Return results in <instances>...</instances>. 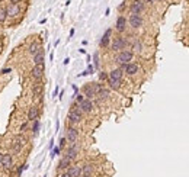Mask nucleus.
Returning a JSON list of instances; mask_svg holds the SVG:
<instances>
[{"label": "nucleus", "mask_w": 189, "mask_h": 177, "mask_svg": "<svg viewBox=\"0 0 189 177\" xmlns=\"http://www.w3.org/2000/svg\"><path fill=\"white\" fill-rule=\"evenodd\" d=\"M93 171H95V166L92 163H87V164L82 166V176H92Z\"/></svg>", "instance_id": "nucleus-19"}, {"label": "nucleus", "mask_w": 189, "mask_h": 177, "mask_svg": "<svg viewBox=\"0 0 189 177\" xmlns=\"http://www.w3.org/2000/svg\"><path fill=\"white\" fill-rule=\"evenodd\" d=\"M145 3H154V0H144Z\"/></svg>", "instance_id": "nucleus-43"}, {"label": "nucleus", "mask_w": 189, "mask_h": 177, "mask_svg": "<svg viewBox=\"0 0 189 177\" xmlns=\"http://www.w3.org/2000/svg\"><path fill=\"white\" fill-rule=\"evenodd\" d=\"M58 90H60V88L56 87V90H54V96H57V94H58Z\"/></svg>", "instance_id": "nucleus-41"}, {"label": "nucleus", "mask_w": 189, "mask_h": 177, "mask_svg": "<svg viewBox=\"0 0 189 177\" xmlns=\"http://www.w3.org/2000/svg\"><path fill=\"white\" fill-rule=\"evenodd\" d=\"M108 73H106V71H100L99 73V80L100 81H105V80H108Z\"/></svg>", "instance_id": "nucleus-32"}, {"label": "nucleus", "mask_w": 189, "mask_h": 177, "mask_svg": "<svg viewBox=\"0 0 189 177\" xmlns=\"http://www.w3.org/2000/svg\"><path fill=\"white\" fill-rule=\"evenodd\" d=\"M82 91H83V96L86 97V99H95L96 97V91L93 90V87H92V83H87V84H84L83 87H82Z\"/></svg>", "instance_id": "nucleus-9"}, {"label": "nucleus", "mask_w": 189, "mask_h": 177, "mask_svg": "<svg viewBox=\"0 0 189 177\" xmlns=\"http://www.w3.org/2000/svg\"><path fill=\"white\" fill-rule=\"evenodd\" d=\"M28 125H29V122H23L22 125H21V131H26V128H28Z\"/></svg>", "instance_id": "nucleus-37"}, {"label": "nucleus", "mask_w": 189, "mask_h": 177, "mask_svg": "<svg viewBox=\"0 0 189 177\" xmlns=\"http://www.w3.org/2000/svg\"><path fill=\"white\" fill-rule=\"evenodd\" d=\"M70 166H71V160L67 158L66 155H64V157L60 160V163H58V170H64V171H66Z\"/></svg>", "instance_id": "nucleus-20"}, {"label": "nucleus", "mask_w": 189, "mask_h": 177, "mask_svg": "<svg viewBox=\"0 0 189 177\" xmlns=\"http://www.w3.org/2000/svg\"><path fill=\"white\" fill-rule=\"evenodd\" d=\"M84 99H86V97H84L83 94H76V103H82Z\"/></svg>", "instance_id": "nucleus-34"}, {"label": "nucleus", "mask_w": 189, "mask_h": 177, "mask_svg": "<svg viewBox=\"0 0 189 177\" xmlns=\"http://www.w3.org/2000/svg\"><path fill=\"white\" fill-rule=\"evenodd\" d=\"M66 173L70 177H80L82 176V167L80 166H70L66 170Z\"/></svg>", "instance_id": "nucleus-17"}, {"label": "nucleus", "mask_w": 189, "mask_h": 177, "mask_svg": "<svg viewBox=\"0 0 189 177\" xmlns=\"http://www.w3.org/2000/svg\"><path fill=\"white\" fill-rule=\"evenodd\" d=\"M119 68H121L122 71H125L128 76H135V74L138 73V66L134 64V63H128V64H125V66H121Z\"/></svg>", "instance_id": "nucleus-11"}, {"label": "nucleus", "mask_w": 189, "mask_h": 177, "mask_svg": "<svg viewBox=\"0 0 189 177\" xmlns=\"http://www.w3.org/2000/svg\"><path fill=\"white\" fill-rule=\"evenodd\" d=\"M93 61H95V67L98 68V67H99V54H98V52L93 54Z\"/></svg>", "instance_id": "nucleus-33"}, {"label": "nucleus", "mask_w": 189, "mask_h": 177, "mask_svg": "<svg viewBox=\"0 0 189 177\" xmlns=\"http://www.w3.org/2000/svg\"><path fill=\"white\" fill-rule=\"evenodd\" d=\"M60 151H61V148H60V147H56V148L53 150V154H51V157H56L57 154H60Z\"/></svg>", "instance_id": "nucleus-36"}, {"label": "nucleus", "mask_w": 189, "mask_h": 177, "mask_svg": "<svg viewBox=\"0 0 189 177\" xmlns=\"http://www.w3.org/2000/svg\"><path fill=\"white\" fill-rule=\"evenodd\" d=\"M41 49H42V46L38 44V42H32V44L29 45V49H28V52H29V54H31V55L33 57L35 54H38V52H39Z\"/></svg>", "instance_id": "nucleus-22"}, {"label": "nucleus", "mask_w": 189, "mask_h": 177, "mask_svg": "<svg viewBox=\"0 0 189 177\" xmlns=\"http://www.w3.org/2000/svg\"><path fill=\"white\" fill-rule=\"evenodd\" d=\"M141 51H143V44L138 39H135L133 44V52H141Z\"/></svg>", "instance_id": "nucleus-27"}, {"label": "nucleus", "mask_w": 189, "mask_h": 177, "mask_svg": "<svg viewBox=\"0 0 189 177\" xmlns=\"http://www.w3.org/2000/svg\"><path fill=\"white\" fill-rule=\"evenodd\" d=\"M67 119L70 123H73V125H76V123H80L82 119H83V112L80 111V109H71V111L68 112V115H67Z\"/></svg>", "instance_id": "nucleus-3"}, {"label": "nucleus", "mask_w": 189, "mask_h": 177, "mask_svg": "<svg viewBox=\"0 0 189 177\" xmlns=\"http://www.w3.org/2000/svg\"><path fill=\"white\" fill-rule=\"evenodd\" d=\"M80 177H92V176H80Z\"/></svg>", "instance_id": "nucleus-45"}, {"label": "nucleus", "mask_w": 189, "mask_h": 177, "mask_svg": "<svg viewBox=\"0 0 189 177\" xmlns=\"http://www.w3.org/2000/svg\"><path fill=\"white\" fill-rule=\"evenodd\" d=\"M143 18H141V15H134L131 13L130 15V18H128V23H130V26L133 28V29H138V28H141L143 26Z\"/></svg>", "instance_id": "nucleus-4"}, {"label": "nucleus", "mask_w": 189, "mask_h": 177, "mask_svg": "<svg viewBox=\"0 0 189 177\" xmlns=\"http://www.w3.org/2000/svg\"><path fill=\"white\" fill-rule=\"evenodd\" d=\"M60 177H70V176H68L67 173H63V174H61V176H60Z\"/></svg>", "instance_id": "nucleus-42"}, {"label": "nucleus", "mask_w": 189, "mask_h": 177, "mask_svg": "<svg viewBox=\"0 0 189 177\" xmlns=\"http://www.w3.org/2000/svg\"><path fill=\"white\" fill-rule=\"evenodd\" d=\"M42 63H44V51L41 49L38 54L33 55V64L36 66V64H42Z\"/></svg>", "instance_id": "nucleus-26"}, {"label": "nucleus", "mask_w": 189, "mask_h": 177, "mask_svg": "<svg viewBox=\"0 0 189 177\" xmlns=\"http://www.w3.org/2000/svg\"><path fill=\"white\" fill-rule=\"evenodd\" d=\"M66 144H67V139H66V136H63V138L60 139V145H58V147H60V148H64Z\"/></svg>", "instance_id": "nucleus-35"}, {"label": "nucleus", "mask_w": 189, "mask_h": 177, "mask_svg": "<svg viewBox=\"0 0 189 177\" xmlns=\"http://www.w3.org/2000/svg\"><path fill=\"white\" fill-rule=\"evenodd\" d=\"M12 3H15V4H18V3H21V1H22V0H10Z\"/></svg>", "instance_id": "nucleus-40"}, {"label": "nucleus", "mask_w": 189, "mask_h": 177, "mask_svg": "<svg viewBox=\"0 0 189 177\" xmlns=\"http://www.w3.org/2000/svg\"><path fill=\"white\" fill-rule=\"evenodd\" d=\"M111 36H112V29H106L105 33H103V36H102V39H100V42H99V45L102 46V48H106V46L109 45V42H111Z\"/></svg>", "instance_id": "nucleus-16"}, {"label": "nucleus", "mask_w": 189, "mask_h": 177, "mask_svg": "<svg viewBox=\"0 0 189 177\" xmlns=\"http://www.w3.org/2000/svg\"><path fill=\"white\" fill-rule=\"evenodd\" d=\"M122 76L124 73L121 68H115V70H112L111 73H108V77L112 78V80H121L122 81Z\"/></svg>", "instance_id": "nucleus-18"}, {"label": "nucleus", "mask_w": 189, "mask_h": 177, "mask_svg": "<svg viewBox=\"0 0 189 177\" xmlns=\"http://www.w3.org/2000/svg\"><path fill=\"white\" fill-rule=\"evenodd\" d=\"M79 151H80V148H79L77 144H70V147L67 148L66 157H67V158H70V160L73 161V160H76V158H77Z\"/></svg>", "instance_id": "nucleus-10"}, {"label": "nucleus", "mask_w": 189, "mask_h": 177, "mask_svg": "<svg viewBox=\"0 0 189 177\" xmlns=\"http://www.w3.org/2000/svg\"><path fill=\"white\" fill-rule=\"evenodd\" d=\"M10 151L12 154H21V151H22V145L19 144V142H16V141H13L10 145Z\"/></svg>", "instance_id": "nucleus-25"}, {"label": "nucleus", "mask_w": 189, "mask_h": 177, "mask_svg": "<svg viewBox=\"0 0 189 177\" xmlns=\"http://www.w3.org/2000/svg\"><path fill=\"white\" fill-rule=\"evenodd\" d=\"M125 46H127V39L121 36V35H118V36H115L113 39H112V44H111V48L113 52H119V51H122L125 49Z\"/></svg>", "instance_id": "nucleus-2"}, {"label": "nucleus", "mask_w": 189, "mask_h": 177, "mask_svg": "<svg viewBox=\"0 0 189 177\" xmlns=\"http://www.w3.org/2000/svg\"><path fill=\"white\" fill-rule=\"evenodd\" d=\"M15 141L16 142H19V144L22 145H26V142H28V139H26V136L23 135V133H19V135H16V138H15Z\"/></svg>", "instance_id": "nucleus-28"}, {"label": "nucleus", "mask_w": 189, "mask_h": 177, "mask_svg": "<svg viewBox=\"0 0 189 177\" xmlns=\"http://www.w3.org/2000/svg\"><path fill=\"white\" fill-rule=\"evenodd\" d=\"M86 71H87V74H92V73H93V71H95V67L93 66H87V70H86Z\"/></svg>", "instance_id": "nucleus-38"}, {"label": "nucleus", "mask_w": 189, "mask_h": 177, "mask_svg": "<svg viewBox=\"0 0 189 177\" xmlns=\"http://www.w3.org/2000/svg\"><path fill=\"white\" fill-rule=\"evenodd\" d=\"M118 9H119V12H122L124 9H125V1H124L122 4H119V7H118Z\"/></svg>", "instance_id": "nucleus-39"}, {"label": "nucleus", "mask_w": 189, "mask_h": 177, "mask_svg": "<svg viewBox=\"0 0 189 177\" xmlns=\"http://www.w3.org/2000/svg\"><path fill=\"white\" fill-rule=\"evenodd\" d=\"M134 58V52L131 49H122V51H119L116 57H115V61L118 63V64H121V66H125V64H128V63H131Z\"/></svg>", "instance_id": "nucleus-1"}, {"label": "nucleus", "mask_w": 189, "mask_h": 177, "mask_svg": "<svg viewBox=\"0 0 189 177\" xmlns=\"http://www.w3.org/2000/svg\"><path fill=\"white\" fill-rule=\"evenodd\" d=\"M92 87H93V90H95V91H96V94H98L100 90L103 88V86H102L100 83H92Z\"/></svg>", "instance_id": "nucleus-31"}, {"label": "nucleus", "mask_w": 189, "mask_h": 177, "mask_svg": "<svg viewBox=\"0 0 189 177\" xmlns=\"http://www.w3.org/2000/svg\"><path fill=\"white\" fill-rule=\"evenodd\" d=\"M79 109L83 113H90V112L93 111V102L89 99H84L82 103H79Z\"/></svg>", "instance_id": "nucleus-12"}, {"label": "nucleus", "mask_w": 189, "mask_h": 177, "mask_svg": "<svg viewBox=\"0 0 189 177\" xmlns=\"http://www.w3.org/2000/svg\"><path fill=\"white\" fill-rule=\"evenodd\" d=\"M39 118V108L38 106H31L28 111V122H33Z\"/></svg>", "instance_id": "nucleus-15"}, {"label": "nucleus", "mask_w": 189, "mask_h": 177, "mask_svg": "<svg viewBox=\"0 0 189 177\" xmlns=\"http://www.w3.org/2000/svg\"><path fill=\"white\" fill-rule=\"evenodd\" d=\"M0 166L3 167L4 170H10L12 167H13V158H12V154H4L3 155Z\"/></svg>", "instance_id": "nucleus-14"}, {"label": "nucleus", "mask_w": 189, "mask_h": 177, "mask_svg": "<svg viewBox=\"0 0 189 177\" xmlns=\"http://www.w3.org/2000/svg\"><path fill=\"white\" fill-rule=\"evenodd\" d=\"M1 158H3V154L0 153V163H1Z\"/></svg>", "instance_id": "nucleus-44"}, {"label": "nucleus", "mask_w": 189, "mask_h": 177, "mask_svg": "<svg viewBox=\"0 0 189 177\" xmlns=\"http://www.w3.org/2000/svg\"><path fill=\"white\" fill-rule=\"evenodd\" d=\"M115 29L119 33L125 32V29H127V18L125 16H118V19L115 22Z\"/></svg>", "instance_id": "nucleus-13"}, {"label": "nucleus", "mask_w": 189, "mask_h": 177, "mask_svg": "<svg viewBox=\"0 0 189 177\" xmlns=\"http://www.w3.org/2000/svg\"><path fill=\"white\" fill-rule=\"evenodd\" d=\"M130 10L134 15H141L144 12V1L143 0H134L130 6Z\"/></svg>", "instance_id": "nucleus-8"}, {"label": "nucleus", "mask_w": 189, "mask_h": 177, "mask_svg": "<svg viewBox=\"0 0 189 177\" xmlns=\"http://www.w3.org/2000/svg\"><path fill=\"white\" fill-rule=\"evenodd\" d=\"M4 10H6L7 18H16V16H19V15H21V7H19V4H15V3L7 4Z\"/></svg>", "instance_id": "nucleus-7"}, {"label": "nucleus", "mask_w": 189, "mask_h": 177, "mask_svg": "<svg viewBox=\"0 0 189 177\" xmlns=\"http://www.w3.org/2000/svg\"><path fill=\"white\" fill-rule=\"evenodd\" d=\"M109 96H111V93H109L108 88H102L99 93L96 94V97H98L99 100H108L109 99Z\"/></svg>", "instance_id": "nucleus-23"}, {"label": "nucleus", "mask_w": 189, "mask_h": 177, "mask_svg": "<svg viewBox=\"0 0 189 177\" xmlns=\"http://www.w3.org/2000/svg\"><path fill=\"white\" fill-rule=\"evenodd\" d=\"M77 138H79V131L74 126H68L67 128V132H66V139L70 144H76Z\"/></svg>", "instance_id": "nucleus-6"}, {"label": "nucleus", "mask_w": 189, "mask_h": 177, "mask_svg": "<svg viewBox=\"0 0 189 177\" xmlns=\"http://www.w3.org/2000/svg\"><path fill=\"white\" fill-rule=\"evenodd\" d=\"M42 91H44V84L42 83H35L32 87V94L35 97H39L41 94H42Z\"/></svg>", "instance_id": "nucleus-21"}, {"label": "nucleus", "mask_w": 189, "mask_h": 177, "mask_svg": "<svg viewBox=\"0 0 189 177\" xmlns=\"http://www.w3.org/2000/svg\"><path fill=\"white\" fill-rule=\"evenodd\" d=\"M31 131H32L33 135H38V131H39V121H38V119L32 122V128H31Z\"/></svg>", "instance_id": "nucleus-29"}, {"label": "nucleus", "mask_w": 189, "mask_h": 177, "mask_svg": "<svg viewBox=\"0 0 189 177\" xmlns=\"http://www.w3.org/2000/svg\"><path fill=\"white\" fill-rule=\"evenodd\" d=\"M44 63L42 64H36V66H33L32 71H31V76H32L33 80H36V81H39L41 78H42V76H44Z\"/></svg>", "instance_id": "nucleus-5"}, {"label": "nucleus", "mask_w": 189, "mask_h": 177, "mask_svg": "<svg viewBox=\"0 0 189 177\" xmlns=\"http://www.w3.org/2000/svg\"><path fill=\"white\" fill-rule=\"evenodd\" d=\"M108 84H109V87L113 88V90H119V88H121V84H122V81H121V80H112V78H108Z\"/></svg>", "instance_id": "nucleus-24"}, {"label": "nucleus", "mask_w": 189, "mask_h": 177, "mask_svg": "<svg viewBox=\"0 0 189 177\" xmlns=\"http://www.w3.org/2000/svg\"><path fill=\"white\" fill-rule=\"evenodd\" d=\"M6 18H7V15H6V10L3 9V7H0V23H3L6 21Z\"/></svg>", "instance_id": "nucleus-30"}]
</instances>
